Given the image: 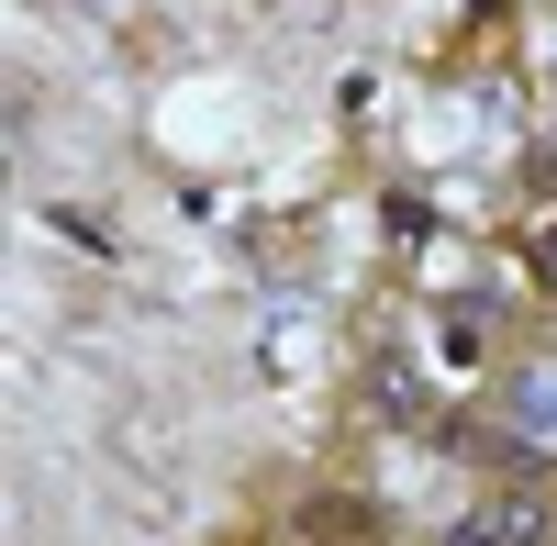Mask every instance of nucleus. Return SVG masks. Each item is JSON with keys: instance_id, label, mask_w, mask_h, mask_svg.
I'll use <instances>...</instances> for the list:
<instances>
[{"instance_id": "2", "label": "nucleus", "mask_w": 557, "mask_h": 546, "mask_svg": "<svg viewBox=\"0 0 557 546\" xmlns=\"http://www.w3.org/2000/svg\"><path fill=\"white\" fill-rule=\"evenodd\" d=\"M513 435L557 458V357H535V369H513Z\"/></svg>"}, {"instance_id": "1", "label": "nucleus", "mask_w": 557, "mask_h": 546, "mask_svg": "<svg viewBox=\"0 0 557 546\" xmlns=\"http://www.w3.org/2000/svg\"><path fill=\"white\" fill-rule=\"evenodd\" d=\"M535 535H546V502H513V491H502V502H480L446 546H535Z\"/></svg>"}]
</instances>
